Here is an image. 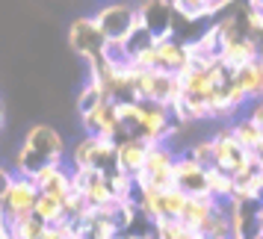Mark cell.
I'll return each instance as SVG.
<instances>
[{"label": "cell", "instance_id": "obj_8", "mask_svg": "<svg viewBox=\"0 0 263 239\" xmlns=\"http://www.w3.org/2000/svg\"><path fill=\"white\" fill-rule=\"evenodd\" d=\"M260 48L263 42L251 33H239V36H231V38H222V48H219V59L225 65L228 71L234 74L239 68H246L249 62L260 59Z\"/></svg>", "mask_w": 263, "mask_h": 239}, {"label": "cell", "instance_id": "obj_14", "mask_svg": "<svg viewBox=\"0 0 263 239\" xmlns=\"http://www.w3.org/2000/svg\"><path fill=\"white\" fill-rule=\"evenodd\" d=\"M175 183L190 195L207 192V166H201L198 160H192L183 151V154H178V163H175Z\"/></svg>", "mask_w": 263, "mask_h": 239}, {"label": "cell", "instance_id": "obj_13", "mask_svg": "<svg viewBox=\"0 0 263 239\" xmlns=\"http://www.w3.org/2000/svg\"><path fill=\"white\" fill-rule=\"evenodd\" d=\"M192 62L190 56V45L178 36H163L157 38V65L163 71H183L186 65Z\"/></svg>", "mask_w": 263, "mask_h": 239}, {"label": "cell", "instance_id": "obj_29", "mask_svg": "<svg viewBox=\"0 0 263 239\" xmlns=\"http://www.w3.org/2000/svg\"><path fill=\"white\" fill-rule=\"evenodd\" d=\"M254 154H257V156H260V160H263V142H260V148H257V151H254Z\"/></svg>", "mask_w": 263, "mask_h": 239}, {"label": "cell", "instance_id": "obj_17", "mask_svg": "<svg viewBox=\"0 0 263 239\" xmlns=\"http://www.w3.org/2000/svg\"><path fill=\"white\" fill-rule=\"evenodd\" d=\"M234 80H237V86L249 95V101L263 97V59H254V62H249L246 68L234 71Z\"/></svg>", "mask_w": 263, "mask_h": 239}, {"label": "cell", "instance_id": "obj_16", "mask_svg": "<svg viewBox=\"0 0 263 239\" xmlns=\"http://www.w3.org/2000/svg\"><path fill=\"white\" fill-rule=\"evenodd\" d=\"M36 215L45 222V225H65V222H71V218H68L65 198H60V195H50V192H42V195H39Z\"/></svg>", "mask_w": 263, "mask_h": 239}, {"label": "cell", "instance_id": "obj_12", "mask_svg": "<svg viewBox=\"0 0 263 239\" xmlns=\"http://www.w3.org/2000/svg\"><path fill=\"white\" fill-rule=\"evenodd\" d=\"M148 151H151V142H145L142 136H121L119 151H116V168L136 177L148 160Z\"/></svg>", "mask_w": 263, "mask_h": 239}, {"label": "cell", "instance_id": "obj_11", "mask_svg": "<svg viewBox=\"0 0 263 239\" xmlns=\"http://www.w3.org/2000/svg\"><path fill=\"white\" fill-rule=\"evenodd\" d=\"M80 121H83V130L92 133V136H109V139H119L121 136V121H119V112H116V101H104V104L80 112Z\"/></svg>", "mask_w": 263, "mask_h": 239}, {"label": "cell", "instance_id": "obj_6", "mask_svg": "<svg viewBox=\"0 0 263 239\" xmlns=\"http://www.w3.org/2000/svg\"><path fill=\"white\" fill-rule=\"evenodd\" d=\"M107 33L101 30V24L95 21V15L92 18H77L71 21L68 27V45L77 56H83L86 62L89 59H98V56H104V48H107Z\"/></svg>", "mask_w": 263, "mask_h": 239}, {"label": "cell", "instance_id": "obj_3", "mask_svg": "<svg viewBox=\"0 0 263 239\" xmlns=\"http://www.w3.org/2000/svg\"><path fill=\"white\" fill-rule=\"evenodd\" d=\"M178 133V121L172 115V109L163 104H151V101H139V112L133 121V136H142L145 142H168Z\"/></svg>", "mask_w": 263, "mask_h": 239}, {"label": "cell", "instance_id": "obj_7", "mask_svg": "<svg viewBox=\"0 0 263 239\" xmlns=\"http://www.w3.org/2000/svg\"><path fill=\"white\" fill-rule=\"evenodd\" d=\"M95 21L107 33V38H130V33L142 24L139 9L130 6V3H109V6L95 12Z\"/></svg>", "mask_w": 263, "mask_h": 239}, {"label": "cell", "instance_id": "obj_21", "mask_svg": "<svg viewBox=\"0 0 263 239\" xmlns=\"http://www.w3.org/2000/svg\"><path fill=\"white\" fill-rule=\"evenodd\" d=\"M180 21H207L213 15V0H172Z\"/></svg>", "mask_w": 263, "mask_h": 239}, {"label": "cell", "instance_id": "obj_20", "mask_svg": "<svg viewBox=\"0 0 263 239\" xmlns=\"http://www.w3.org/2000/svg\"><path fill=\"white\" fill-rule=\"evenodd\" d=\"M204 239H231L234 236V227H231V213H228V201L216 210L207 222H204V227L198 230Z\"/></svg>", "mask_w": 263, "mask_h": 239}, {"label": "cell", "instance_id": "obj_9", "mask_svg": "<svg viewBox=\"0 0 263 239\" xmlns=\"http://www.w3.org/2000/svg\"><path fill=\"white\" fill-rule=\"evenodd\" d=\"M74 171V189L83 192V198L92 207H107L116 204L112 186H109V171L104 168H71Z\"/></svg>", "mask_w": 263, "mask_h": 239}, {"label": "cell", "instance_id": "obj_19", "mask_svg": "<svg viewBox=\"0 0 263 239\" xmlns=\"http://www.w3.org/2000/svg\"><path fill=\"white\" fill-rule=\"evenodd\" d=\"M231 130L237 136V142L246 148V151H257L263 142V127L257 121H251L249 115H239L237 121H231Z\"/></svg>", "mask_w": 263, "mask_h": 239}, {"label": "cell", "instance_id": "obj_24", "mask_svg": "<svg viewBox=\"0 0 263 239\" xmlns=\"http://www.w3.org/2000/svg\"><path fill=\"white\" fill-rule=\"evenodd\" d=\"M186 204H190V192H183L180 186H172L163 192V215L166 218H183Z\"/></svg>", "mask_w": 263, "mask_h": 239}, {"label": "cell", "instance_id": "obj_25", "mask_svg": "<svg viewBox=\"0 0 263 239\" xmlns=\"http://www.w3.org/2000/svg\"><path fill=\"white\" fill-rule=\"evenodd\" d=\"M186 154L192 156V160H198L201 166H216V145H213V136L210 139H198L195 145H190L186 148Z\"/></svg>", "mask_w": 263, "mask_h": 239}, {"label": "cell", "instance_id": "obj_4", "mask_svg": "<svg viewBox=\"0 0 263 239\" xmlns=\"http://www.w3.org/2000/svg\"><path fill=\"white\" fill-rule=\"evenodd\" d=\"M178 154L180 151H175L172 142L151 145L142 171L136 174V186H157V189H172V186H178V183H175V163H178Z\"/></svg>", "mask_w": 263, "mask_h": 239}, {"label": "cell", "instance_id": "obj_1", "mask_svg": "<svg viewBox=\"0 0 263 239\" xmlns=\"http://www.w3.org/2000/svg\"><path fill=\"white\" fill-rule=\"evenodd\" d=\"M48 163H65V142L62 136L48 124L30 127L24 136V145L15 154V171L18 174H33Z\"/></svg>", "mask_w": 263, "mask_h": 239}, {"label": "cell", "instance_id": "obj_22", "mask_svg": "<svg viewBox=\"0 0 263 239\" xmlns=\"http://www.w3.org/2000/svg\"><path fill=\"white\" fill-rule=\"evenodd\" d=\"M154 236L157 239H204L198 230L186 227L180 218H160L154 225Z\"/></svg>", "mask_w": 263, "mask_h": 239}, {"label": "cell", "instance_id": "obj_5", "mask_svg": "<svg viewBox=\"0 0 263 239\" xmlns=\"http://www.w3.org/2000/svg\"><path fill=\"white\" fill-rule=\"evenodd\" d=\"M116 151H119V139L86 133L83 139L71 148V168H104V171H116Z\"/></svg>", "mask_w": 263, "mask_h": 239}, {"label": "cell", "instance_id": "obj_26", "mask_svg": "<svg viewBox=\"0 0 263 239\" xmlns=\"http://www.w3.org/2000/svg\"><path fill=\"white\" fill-rule=\"evenodd\" d=\"M246 115H249L251 121H257L263 127V97H257V101H251L249 104V109H246Z\"/></svg>", "mask_w": 263, "mask_h": 239}, {"label": "cell", "instance_id": "obj_23", "mask_svg": "<svg viewBox=\"0 0 263 239\" xmlns=\"http://www.w3.org/2000/svg\"><path fill=\"white\" fill-rule=\"evenodd\" d=\"M3 227H9L15 239H42L45 230H48V225H45L36 213L24 215V218H18V222H12V225H3Z\"/></svg>", "mask_w": 263, "mask_h": 239}, {"label": "cell", "instance_id": "obj_10", "mask_svg": "<svg viewBox=\"0 0 263 239\" xmlns=\"http://www.w3.org/2000/svg\"><path fill=\"white\" fill-rule=\"evenodd\" d=\"M136 9H139V21H142V27H148L157 38L175 36L178 12H175L172 0H142Z\"/></svg>", "mask_w": 263, "mask_h": 239}, {"label": "cell", "instance_id": "obj_28", "mask_svg": "<svg viewBox=\"0 0 263 239\" xmlns=\"http://www.w3.org/2000/svg\"><path fill=\"white\" fill-rule=\"evenodd\" d=\"M121 239H157V236H136V233H124Z\"/></svg>", "mask_w": 263, "mask_h": 239}, {"label": "cell", "instance_id": "obj_27", "mask_svg": "<svg viewBox=\"0 0 263 239\" xmlns=\"http://www.w3.org/2000/svg\"><path fill=\"white\" fill-rule=\"evenodd\" d=\"M257 230H260V236H263V204H257Z\"/></svg>", "mask_w": 263, "mask_h": 239}, {"label": "cell", "instance_id": "obj_18", "mask_svg": "<svg viewBox=\"0 0 263 239\" xmlns=\"http://www.w3.org/2000/svg\"><path fill=\"white\" fill-rule=\"evenodd\" d=\"M207 192L213 198H219V201H231L234 192H237V177L231 171H225V168L210 166L207 168Z\"/></svg>", "mask_w": 263, "mask_h": 239}, {"label": "cell", "instance_id": "obj_2", "mask_svg": "<svg viewBox=\"0 0 263 239\" xmlns=\"http://www.w3.org/2000/svg\"><path fill=\"white\" fill-rule=\"evenodd\" d=\"M39 183L30 174H18L12 166L3 168V189H0V213H3V225H12L24 215L36 213L39 204Z\"/></svg>", "mask_w": 263, "mask_h": 239}, {"label": "cell", "instance_id": "obj_15", "mask_svg": "<svg viewBox=\"0 0 263 239\" xmlns=\"http://www.w3.org/2000/svg\"><path fill=\"white\" fill-rule=\"evenodd\" d=\"M225 201H219V198H213L210 192H198V195H190V204H186V213H183V225L192 227V230H201L204 222L210 218V215L219 210Z\"/></svg>", "mask_w": 263, "mask_h": 239}]
</instances>
